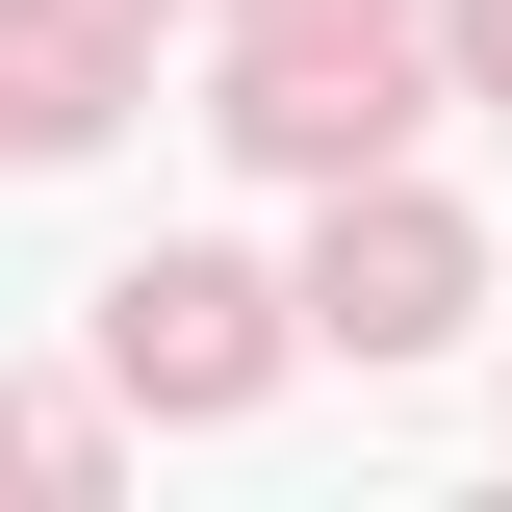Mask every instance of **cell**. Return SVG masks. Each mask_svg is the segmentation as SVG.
I'll list each match as a JSON object with an SVG mask.
<instances>
[{"label":"cell","instance_id":"obj_4","mask_svg":"<svg viewBox=\"0 0 512 512\" xmlns=\"http://www.w3.org/2000/svg\"><path fill=\"white\" fill-rule=\"evenodd\" d=\"M461 77H487V103H512V0H461Z\"/></svg>","mask_w":512,"mask_h":512},{"label":"cell","instance_id":"obj_2","mask_svg":"<svg viewBox=\"0 0 512 512\" xmlns=\"http://www.w3.org/2000/svg\"><path fill=\"white\" fill-rule=\"evenodd\" d=\"M461 282H487V256H461V205H410V180L308 231V333H333V359H436V333H461Z\"/></svg>","mask_w":512,"mask_h":512},{"label":"cell","instance_id":"obj_3","mask_svg":"<svg viewBox=\"0 0 512 512\" xmlns=\"http://www.w3.org/2000/svg\"><path fill=\"white\" fill-rule=\"evenodd\" d=\"M0 487H103V410H52V384H0Z\"/></svg>","mask_w":512,"mask_h":512},{"label":"cell","instance_id":"obj_1","mask_svg":"<svg viewBox=\"0 0 512 512\" xmlns=\"http://www.w3.org/2000/svg\"><path fill=\"white\" fill-rule=\"evenodd\" d=\"M103 384L128 410H256L282 384V282L256 256H128L103 282Z\"/></svg>","mask_w":512,"mask_h":512}]
</instances>
